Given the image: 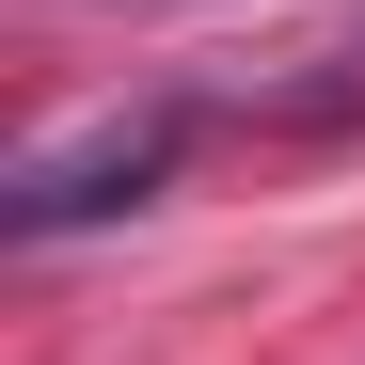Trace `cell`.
Masks as SVG:
<instances>
[{
  "mask_svg": "<svg viewBox=\"0 0 365 365\" xmlns=\"http://www.w3.org/2000/svg\"><path fill=\"white\" fill-rule=\"evenodd\" d=\"M175 159H191V96L96 111V128L32 143L16 175H0V238H16V255H48V238H80V222H128V207H159V191H175Z\"/></svg>",
  "mask_w": 365,
  "mask_h": 365,
  "instance_id": "1",
  "label": "cell"
},
{
  "mask_svg": "<svg viewBox=\"0 0 365 365\" xmlns=\"http://www.w3.org/2000/svg\"><path fill=\"white\" fill-rule=\"evenodd\" d=\"M238 128H270V143H334V128H365V16H334V32H302L286 64L238 96Z\"/></svg>",
  "mask_w": 365,
  "mask_h": 365,
  "instance_id": "2",
  "label": "cell"
}]
</instances>
